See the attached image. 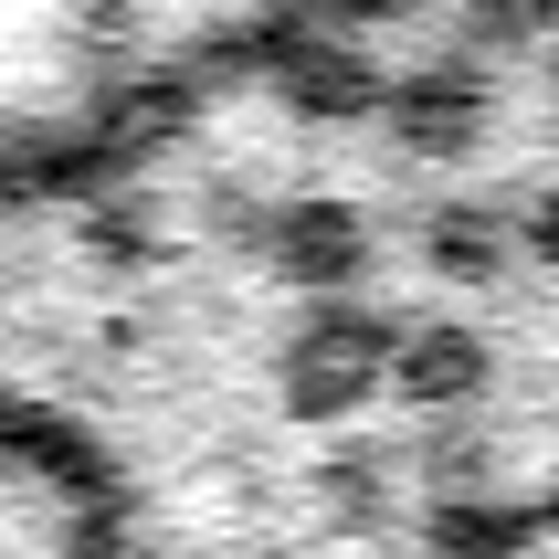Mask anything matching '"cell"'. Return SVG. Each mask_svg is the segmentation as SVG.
I'll return each instance as SVG.
<instances>
[{
    "label": "cell",
    "instance_id": "obj_1",
    "mask_svg": "<svg viewBox=\"0 0 559 559\" xmlns=\"http://www.w3.org/2000/svg\"><path fill=\"white\" fill-rule=\"evenodd\" d=\"M391 348H402V328L380 307H348V296H328V307H307V328L285 338V412L296 423H338V412H359L391 380Z\"/></svg>",
    "mask_w": 559,
    "mask_h": 559
},
{
    "label": "cell",
    "instance_id": "obj_2",
    "mask_svg": "<svg viewBox=\"0 0 559 559\" xmlns=\"http://www.w3.org/2000/svg\"><path fill=\"white\" fill-rule=\"evenodd\" d=\"M370 117L391 127L412 158H465L475 138H486V74H465V63H423V74H402V85H380Z\"/></svg>",
    "mask_w": 559,
    "mask_h": 559
},
{
    "label": "cell",
    "instance_id": "obj_3",
    "mask_svg": "<svg viewBox=\"0 0 559 559\" xmlns=\"http://www.w3.org/2000/svg\"><path fill=\"white\" fill-rule=\"evenodd\" d=\"M264 253H275L285 285H307V296H348V285L370 275V222L348 212V201H285L264 222Z\"/></svg>",
    "mask_w": 559,
    "mask_h": 559
},
{
    "label": "cell",
    "instance_id": "obj_4",
    "mask_svg": "<svg viewBox=\"0 0 559 559\" xmlns=\"http://www.w3.org/2000/svg\"><path fill=\"white\" fill-rule=\"evenodd\" d=\"M275 95L296 106V117H370V106H380V74H370L359 43L307 32V43H285V53H275Z\"/></svg>",
    "mask_w": 559,
    "mask_h": 559
},
{
    "label": "cell",
    "instance_id": "obj_5",
    "mask_svg": "<svg viewBox=\"0 0 559 559\" xmlns=\"http://www.w3.org/2000/svg\"><path fill=\"white\" fill-rule=\"evenodd\" d=\"M391 380H402V402H423V412H465L475 391L497 380V359H486V338H475V328H402Z\"/></svg>",
    "mask_w": 559,
    "mask_h": 559
},
{
    "label": "cell",
    "instance_id": "obj_6",
    "mask_svg": "<svg viewBox=\"0 0 559 559\" xmlns=\"http://www.w3.org/2000/svg\"><path fill=\"white\" fill-rule=\"evenodd\" d=\"M423 253H433V275L486 285V275L507 264V222H497V212H475V201H443V212L423 222Z\"/></svg>",
    "mask_w": 559,
    "mask_h": 559
},
{
    "label": "cell",
    "instance_id": "obj_7",
    "mask_svg": "<svg viewBox=\"0 0 559 559\" xmlns=\"http://www.w3.org/2000/svg\"><path fill=\"white\" fill-rule=\"evenodd\" d=\"M549 32H559V0H465V43H486V53H528Z\"/></svg>",
    "mask_w": 559,
    "mask_h": 559
},
{
    "label": "cell",
    "instance_id": "obj_8",
    "mask_svg": "<svg viewBox=\"0 0 559 559\" xmlns=\"http://www.w3.org/2000/svg\"><path fill=\"white\" fill-rule=\"evenodd\" d=\"M370 454H338V465H328V518H370Z\"/></svg>",
    "mask_w": 559,
    "mask_h": 559
},
{
    "label": "cell",
    "instance_id": "obj_9",
    "mask_svg": "<svg viewBox=\"0 0 559 559\" xmlns=\"http://www.w3.org/2000/svg\"><path fill=\"white\" fill-rule=\"evenodd\" d=\"M528 253H538V264H559V190H538V201H528Z\"/></svg>",
    "mask_w": 559,
    "mask_h": 559
}]
</instances>
